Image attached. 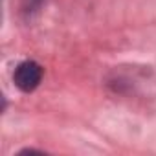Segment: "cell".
<instances>
[{"mask_svg": "<svg viewBox=\"0 0 156 156\" xmlns=\"http://www.w3.org/2000/svg\"><path fill=\"white\" fill-rule=\"evenodd\" d=\"M44 70L37 61H22L13 72V83L22 92H33L42 81Z\"/></svg>", "mask_w": 156, "mask_h": 156, "instance_id": "1", "label": "cell"}, {"mask_svg": "<svg viewBox=\"0 0 156 156\" xmlns=\"http://www.w3.org/2000/svg\"><path fill=\"white\" fill-rule=\"evenodd\" d=\"M44 2L46 0H20V15H22V19H26V20H30L33 15H37L39 11H41V8L44 6Z\"/></svg>", "mask_w": 156, "mask_h": 156, "instance_id": "2", "label": "cell"}]
</instances>
